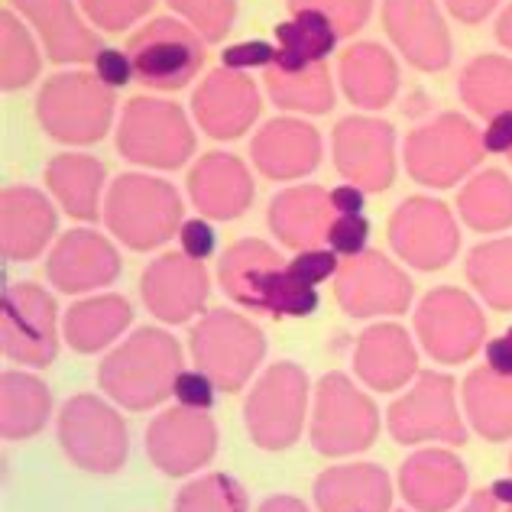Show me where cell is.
<instances>
[{
	"mask_svg": "<svg viewBox=\"0 0 512 512\" xmlns=\"http://www.w3.org/2000/svg\"><path fill=\"white\" fill-rule=\"evenodd\" d=\"M218 451V425L208 412L169 409L146 428V454L166 477H188Z\"/></svg>",
	"mask_w": 512,
	"mask_h": 512,
	"instance_id": "ac0fdd59",
	"label": "cell"
},
{
	"mask_svg": "<svg viewBox=\"0 0 512 512\" xmlns=\"http://www.w3.org/2000/svg\"><path fill=\"white\" fill-rule=\"evenodd\" d=\"M389 435L399 444L448 441L464 444L467 428L454 406V380L444 373H419L406 396L389 406Z\"/></svg>",
	"mask_w": 512,
	"mask_h": 512,
	"instance_id": "5bb4252c",
	"label": "cell"
},
{
	"mask_svg": "<svg viewBox=\"0 0 512 512\" xmlns=\"http://www.w3.org/2000/svg\"><path fill=\"white\" fill-rule=\"evenodd\" d=\"M334 166L363 192H386L396 179V130L386 120L344 117L331 133Z\"/></svg>",
	"mask_w": 512,
	"mask_h": 512,
	"instance_id": "e0dca14e",
	"label": "cell"
},
{
	"mask_svg": "<svg viewBox=\"0 0 512 512\" xmlns=\"http://www.w3.org/2000/svg\"><path fill=\"white\" fill-rule=\"evenodd\" d=\"M457 211H461L464 224L480 234L512 227V182L506 179V172L487 169L474 175L457 198Z\"/></svg>",
	"mask_w": 512,
	"mask_h": 512,
	"instance_id": "8d00e7d4",
	"label": "cell"
},
{
	"mask_svg": "<svg viewBox=\"0 0 512 512\" xmlns=\"http://www.w3.org/2000/svg\"><path fill=\"white\" fill-rule=\"evenodd\" d=\"M13 7L36 26L49 62H94L104 49L98 33L88 30L85 20L75 13L72 0H13Z\"/></svg>",
	"mask_w": 512,
	"mask_h": 512,
	"instance_id": "83f0119b",
	"label": "cell"
},
{
	"mask_svg": "<svg viewBox=\"0 0 512 512\" xmlns=\"http://www.w3.org/2000/svg\"><path fill=\"white\" fill-rule=\"evenodd\" d=\"M464 409L487 441H506L512 435V376L490 367L474 370L464 380Z\"/></svg>",
	"mask_w": 512,
	"mask_h": 512,
	"instance_id": "d590c367",
	"label": "cell"
},
{
	"mask_svg": "<svg viewBox=\"0 0 512 512\" xmlns=\"http://www.w3.org/2000/svg\"><path fill=\"white\" fill-rule=\"evenodd\" d=\"M496 39L512 52V4L500 13V20H496Z\"/></svg>",
	"mask_w": 512,
	"mask_h": 512,
	"instance_id": "91938a15",
	"label": "cell"
},
{
	"mask_svg": "<svg viewBox=\"0 0 512 512\" xmlns=\"http://www.w3.org/2000/svg\"><path fill=\"white\" fill-rule=\"evenodd\" d=\"M334 295L350 318L399 315L412 302V279L380 250H363L341 263Z\"/></svg>",
	"mask_w": 512,
	"mask_h": 512,
	"instance_id": "2e32d148",
	"label": "cell"
},
{
	"mask_svg": "<svg viewBox=\"0 0 512 512\" xmlns=\"http://www.w3.org/2000/svg\"><path fill=\"white\" fill-rule=\"evenodd\" d=\"M46 185L62 211L75 221H98L104 163L85 153H59L46 166Z\"/></svg>",
	"mask_w": 512,
	"mask_h": 512,
	"instance_id": "d6a6232c",
	"label": "cell"
},
{
	"mask_svg": "<svg viewBox=\"0 0 512 512\" xmlns=\"http://www.w3.org/2000/svg\"><path fill=\"white\" fill-rule=\"evenodd\" d=\"M341 269V256L331 247H315V250H299L289 260V273L305 282V286H315L318 282H328L331 276H338Z\"/></svg>",
	"mask_w": 512,
	"mask_h": 512,
	"instance_id": "bcb514c9",
	"label": "cell"
},
{
	"mask_svg": "<svg viewBox=\"0 0 512 512\" xmlns=\"http://www.w3.org/2000/svg\"><path fill=\"white\" fill-rule=\"evenodd\" d=\"M175 512H247V493L234 477L205 474L179 490Z\"/></svg>",
	"mask_w": 512,
	"mask_h": 512,
	"instance_id": "b9f144b4",
	"label": "cell"
},
{
	"mask_svg": "<svg viewBox=\"0 0 512 512\" xmlns=\"http://www.w3.org/2000/svg\"><path fill=\"white\" fill-rule=\"evenodd\" d=\"M52 393L30 373L7 370L0 380V431L7 441H26L39 435L49 422Z\"/></svg>",
	"mask_w": 512,
	"mask_h": 512,
	"instance_id": "e575fe53",
	"label": "cell"
},
{
	"mask_svg": "<svg viewBox=\"0 0 512 512\" xmlns=\"http://www.w3.org/2000/svg\"><path fill=\"white\" fill-rule=\"evenodd\" d=\"M59 444L88 474H117L127 461V425L98 396H72L59 412Z\"/></svg>",
	"mask_w": 512,
	"mask_h": 512,
	"instance_id": "8fae6325",
	"label": "cell"
},
{
	"mask_svg": "<svg viewBox=\"0 0 512 512\" xmlns=\"http://www.w3.org/2000/svg\"><path fill=\"white\" fill-rule=\"evenodd\" d=\"M276 62V46L266 39H250V43L227 46L221 52V69L231 72H250V69H269Z\"/></svg>",
	"mask_w": 512,
	"mask_h": 512,
	"instance_id": "c3c4849f",
	"label": "cell"
},
{
	"mask_svg": "<svg viewBox=\"0 0 512 512\" xmlns=\"http://www.w3.org/2000/svg\"><path fill=\"white\" fill-rule=\"evenodd\" d=\"M444 4H448V10H451L461 23L474 26V23H480L483 17H490L493 7L500 4V0H444Z\"/></svg>",
	"mask_w": 512,
	"mask_h": 512,
	"instance_id": "db71d44e",
	"label": "cell"
},
{
	"mask_svg": "<svg viewBox=\"0 0 512 512\" xmlns=\"http://www.w3.org/2000/svg\"><path fill=\"white\" fill-rule=\"evenodd\" d=\"M0 347L26 367H49L59 354V305L33 282H13L0 299Z\"/></svg>",
	"mask_w": 512,
	"mask_h": 512,
	"instance_id": "7c38bea8",
	"label": "cell"
},
{
	"mask_svg": "<svg viewBox=\"0 0 512 512\" xmlns=\"http://www.w3.org/2000/svg\"><path fill=\"white\" fill-rule=\"evenodd\" d=\"M509 512H512V506H509Z\"/></svg>",
	"mask_w": 512,
	"mask_h": 512,
	"instance_id": "6125c7cd",
	"label": "cell"
},
{
	"mask_svg": "<svg viewBox=\"0 0 512 512\" xmlns=\"http://www.w3.org/2000/svg\"><path fill=\"white\" fill-rule=\"evenodd\" d=\"M354 373L376 393H393L419 373V354L399 325H373L357 341Z\"/></svg>",
	"mask_w": 512,
	"mask_h": 512,
	"instance_id": "f1b7e54d",
	"label": "cell"
},
{
	"mask_svg": "<svg viewBox=\"0 0 512 512\" xmlns=\"http://www.w3.org/2000/svg\"><path fill=\"white\" fill-rule=\"evenodd\" d=\"M117 94L91 72L52 75L36 94V117L52 140L91 146L107 137L114 124Z\"/></svg>",
	"mask_w": 512,
	"mask_h": 512,
	"instance_id": "277c9868",
	"label": "cell"
},
{
	"mask_svg": "<svg viewBox=\"0 0 512 512\" xmlns=\"http://www.w3.org/2000/svg\"><path fill=\"white\" fill-rule=\"evenodd\" d=\"M263 101L260 91L247 75L218 69L211 72L205 82L192 94V114L198 127L208 133L211 140H237L253 127L260 117Z\"/></svg>",
	"mask_w": 512,
	"mask_h": 512,
	"instance_id": "44dd1931",
	"label": "cell"
},
{
	"mask_svg": "<svg viewBox=\"0 0 512 512\" xmlns=\"http://www.w3.org/2000/svg\"><path fill=\"white\" fill-rule=\"evenodd\" d=\"M179 244H182L185 256H192V260L205 263L208 256H214V250H218V234H214V227H211L208 218H192V221L182 224Z\"/></svg>",
	"mask_w": 512,
	"mask_h": 512,
	"instance_id": "f907efd6",
	"label": "cell"
},
{
	"mask_svg": "<svg viewBox=\"0 0 512 512\" xmlns=\"http://www.w3.org/2000/svg\"><path fill=\"white\" fill-rule=\"evenodd\" d=\"M221 289L227 299L273 318H305L318 308V289L305 286L266 240L244 237L227 247L218 266Z\"/></svg>",
	"mask_w": 512,
	"mask_h": 512,
	"instance_id": "6da1fadb",
	"label": "cell"
},
{
	"mask_svg": "<svg viewBox=\"0 0 512 512\" xmlns=\"http://www.w3.org/2000/svg\"><path fill=\"white\" fill-rule=\"evenodd\" d=\"M487 367L496 370L500 376H512V328L503 338H493L487 344Z\"/></svg>",
	"mask_w": 512,
	"mask_h": 512,
	"instance_id": "9f6ffc18",
	"label": "cell"
},
{
	"mask_svg": "<svg viewBox=\"0 0 512 512\" xmlns=\"http://www.w3.org/2000/svg\"><path fill=\"white\" fill-rule=\"evenodd\" d=\"M389 244L415 269H444L457 247L461 231L451 208L435 198H406L389 218Z\"/></svg>",
	"mask_w": 512,
	"mask_h": 512,
	"instance_id": "9a60e30c",
	"label": "cell"
},
{
	"mask_svg": "<svg viewBox=\"0 0 512 512\" xmlns=\"http://www.w3.org/2000/svg\"><path fill=\"white\" fill-rule=\"evenodd\" d=\"M370 240V221L363 214H338L328 231V247L338 256H360Z\"/></svg>",
	"mask_w": 512,
	"mask_h": 512,
	"instance_id": "7dc6e473",
	"label": "cell"
},
{
	"mask_svg": "<svg viewBox=\"0 0 512 512\" xmlns=\"http://www.w3.org/2000/svg\"><path fill=\"white\" fill-rule=\"evenodd\" d=\"M464 269L483 302L500 312H512V237L474 247Z\"/></svg>",
	"mask_w": 512,
	"mask_h": 512,
	"instance_id": "f35d334b",
	"label": "cell"
},
{
	"mask_svg": "<svg viewBox=\"0 0 512 512\" xmlns=\"http://www.w3.org/2000/svg\"><path fill=\"white\" fill-rule=\"evenodd\" d=\"M341 88L354 104L380 111L399 91V65L380 43H357L341 52Z\"/></svg>",
	"mask_w": 512,
	"mask_h": 512,
	"instance_id": "1f68e13d",
	"label": "cell"
},
{
	"mask_svg": "<svg viewBox=\"0 0 512 512\" xmlns=\"http://www.w3.org/2000/svg\"><path fill=\"white\" fill-rule=\"evenodd\" d=\"M393 483L376 464H338L315 480L318 512H389Z\"/></svg>",
	"mask_w": 512,
	"mask_h": 512,
	"instance_id": "4dcf8cb0",
	"label": "cell"
},
{
	"mask_svg": "<svg viewBox=\"0 0 512 512\" xmlns=\"http://www.w3.org/2000/svg\"><path fill=\"white\" fill-rule=\"evenodd\" d=\"M59 231L52 201L30 185H7L0 195V247L7 260L30 263Z\"/></svg>",
	"mask_w": 512,
	"mask_h": 512,
	"instance_id": "cb8c5ba5",
	"label": "cell"
},
{
	"mask_svg": "<svg viewBox=\"0 0 512 512\" xmlns=\"http://www.w3.org/2000/svg\"><path fill=\"white\" fill-rule=\"evenodd\" d=\"M483 150H487V156L512 153V114H500L487 120V127H483Z\"/></svg>",
	"mask_w": 512,
	"mask_h": 512,
	"instance_id": "f5cc1de1",
	"label": "cell"
},
{
	"mask_svg": "<svg viewBox=\"0 0 512 512\" xmlns=\"http://www.w3.org/2000/svg\"><path fill=\"white\" fill-rule=\"evenodd\" d=\"M192 357L201 373H208L224 393H240L260 367L266 354L263 331L250 325V318L214 308L192 328Z\"/></svg>",
	"mask_w": 512,
	"mask_h": 512,
	"instance_id": "8992f818",
	"label": "cell"
},
{
	"mask_svg": "<svg viewBox=\"0 0 512 512\" xmlns=\"http://www.w3.org/2000/svg\"><path fill=\"white\" fill-rule=\"evenodd\" d=\"M490 493L496 496V503H509L512 506V480H496Z\"/></svg>",
	"mask_w": 512,
	"mask_h": 512,
	"instance_id": "94428289",
	"label": "cell"
},
{
	"mask_svg": "<svg viewBox=\"0 0 512 512\" xmlns=\"http://www.w3.org/2000/svg\"><path fill=\"white\" fill-rule=\"evenodd\" d=\"M117 153L143 169H179L195 153V130L179 104L130 98L120 114Z\"/></svg>",
	"mask_w": 512,
	"mask_h": 512,
	"instance_id": "5b68a950",
	"label": "cell"
},
{
	"mask_svg": "<svg viewBox=\"0 0 512 512\" xmlns=\"http://www.w3.org/2000/svg\"><path fill=\"white\" fill-rule=\"evenodd\" d=\"M182 373V347L163 328H140L111 350L101 367L98 383L117 406L130 412L156 409L175 393Z\"/></svg>",
	"mask_w": 512,
	"mask_h": 512,
	"instance_id": "7a4b0ae2",
	"label": "cell"
},
{
	"mask_svg": "<svg viewBox=\"0 0 512 512\" xmlns=\"http://www.w3.org/2000/svg\"><path fill=\"white\" fill-rule=\"evenodd\" d=\"M166 4L172 13L185 17L205 43H221L237 17V0H166Z\"/></svg>",
	"mask_w": 512,
	"mask_h": 512,
	"instance_id": "7bdbcfd3",
	"label": "cell"
},
{
	"mask_svg": "<svg viewBox=\"0 0 512 512\" xmlns=\"http://www.w3.org/2000/svg\"><path fill=\"white\" fill-rule=\"evenodd\" d=\"M509 159H512V153H509Z\"/></svg>",
	"mask_w": 512,
	"mask_h": 512,
	"instance_id": "be15d7a7",
	"label": "cell"
},
{
	"mask_svg": "<svg viewBox=\"0 0 512 512\" xmlns=\"http://www.w3.org/2000/svg\"><path fill=\"white\" fill-rule=\"evenodd\" d=\"M389 39L419 72H441L451 65V33L435 0H383Z\"/></svg>",
	"mask_w": 512,
	"mask_h": 512,
	"instance_id": "ffe728a7",
	"label": "cell"
},
{
	"mask_svg": "<svg viewBox=\"0 0 512 512\" xmlns=\"http://www.w3.org/2000/svg\"><path fill=\"white\" fill-rule=\"evenodd\" d=\"M276 107L299 114H328L334 107V85L325 62H305L276 46V62L263 75Z\"/></svg>",
	"mask_w": 512,
	"mask_h": 512,
	"instance_id": "f546056e",
	"label": "cell"
},
{
	"mask_svg": "<svg viewBox=\"0 0 512 512\" xmlns=\"http://www.w3.org/2000/svg\"><path fill=\"white\" fill-rule=\"evenodd\" d=\"M182 198L166 179L127 172L114 179L104 198V224L130 250L163 247L182 231Z\"/></svg>",
	"mask_w": 512,
	"mask_h": 512,
	"instance_id": "3957f363",
	"label": "cell"
},
{
	"mask_svg": "<svg viewBox=\"0 0 512 512\" xmlns=\"http://www.w3.org/2000/svg\"><path fill=\"white\" fill-rule=\"evenodd\" d=\"M256 512H308V506L295 496H269Z\"/></svg>",
	"mask_w": 512,
	"mask_h": 512,
	"instance_id": "6f0895ef",
	"label": "cell"
},
{
	"mask_svg": "<svg viewBox=\"0 0 512 512\" xmlns=\"http://www.w3.org/2000/svg\"><path fill=\"white\" fill-rule=\"evenodd\" d=\"M415 334L435 360L464 363L480 350L487 318L467 292L444 286L428 292L415 308Z\"/></svg>",
	"mask_w": 512,
	"mask_h": 512,
	"instance_id": "4fadbf2b",
	"label": "cell"
},
{
	"mask_svg": "<svg viewBox=\"0 0 512 512\" xmlns=\"http://www.w3.org/2000/svg\"><path fill=\"white\" fill-rule=\"evenodd\" d=\"M467 467L451 451H419L399 470V493L415 512H448L467 496Z\"/></svg>",
	"mask_w": 512,
	"mask_h": 512,
	"instance_id": "4316f807",
	"label": "cell"
},
{
	"mask_svg": "<svg viewBox=\"0 0 512 512\" xmlns=\"http://www.w3.org/2000/svg\"><path fill=\"white\" fill-rule=\"evenodd\" d=\"M188 195L208 221H234L253 201L250 169L234 153H205L188 169Z\"/></svg>",
	"mask_w": 512,
	"mask_h": 512,
	"instance_id": "d4e9b609",
	"label": "cell"
},
{
	"mask_svg": "<svg viewBox=\"0 0 512 512\" xmlns=\"http://www.w3.org/2000/svg\"><path fill=\"white\" fill-rule=\"evenodd\" d=\"M127 56L133 62L137 82L153 91H179L201 72L208 52L205 39L188 23L159 17L130 36Z\"/></svg>",
	"mask_w": 512,
	"mask_h": 512,
	"instance_id": "30bf717a",
	"label": "cell"
},
{
	"mask_svg": "<svg viewBox=\"0 0 512 512\" xmlns=\"http://www.w3.org/2000/svg\"><path fill=\"white\" fill-rule=\"evenodd\" d=\"M214 380L208 373L201 370H182L179 380H175V399L182 402L185 409H198V412H208L214 406Z\"/></svg>",
	"mask_w": 512,
	"mask_h": 512,
	"instance_id": "681fc988",
	"label": "cell"
},
{
	"mask_svg": "<svg viewBox=\"0 0 512 512\" xmlns=\"http://www.w3.org/2000/svg\"><path fill=\"white\" fill-rule=\"evenodd\" d=\"M461 98L487 120L512 114V62L503 56H477L461 72Z\"/></svg>",
	"mask_w": 512,
	"mask_h": 512,
	"instance_id": "74e56055",
	"label": "cell"
},
{
	"mask_svg": "<svg viewBox=\"0 0 512 512\" xmlns=\"http://www.w3.org/2000/svg\"><path fill=\"white\" fill-rule=\"evenodd\" d=\"M464 512H496V496L490 490H480L470 496V503L464 506Z\"/></svg>",
	"mask_w": 512,
	"mask_h": 512,
	"instance_id": "680465c9",
	"label": "cell"
},
{
	"mask_svg": "<svg viewBox=\"0 0 512 512\" xmlns=\"http://www.w3.org/2000/svg\"><path fill=\"white\" fill-rule=\"evenodd\" d=\"M0 46H4V52H0L4 56V62H0V85H4V91H20L33 85L43 62H39V49L13 10L0 13Z\"/></svg>",
	"mask_w": 512,
	"mask_h": 512,
	"instance_id": "60d3db41",
	"label": "cell"
},
{
	"mask_svg": "<svg viewBox=\"0 0 512 512\" xmlns=\"http://www.w3.org/2000/svg\"><path fill=\"white\" fill-rule=\"evenodd\" d=\"M211 276L205 263L185 253H163L143 269L140 295L146 308L166 325H185L208 302Z\"/></svg>",
	"mask_w": 512,
	"mask_h": 512,
	"instance_id": "d6986e66",
	"label": "cell"
},
{
	"mask_svg": "<svg viewBox=\"0 0 512 512\" xmlns=\"http://www.w3.org/2000/svg\"><path fill=\"white\" fill-rule=\"evenodd\" d=\"M483 156V133L461 114H438L406 137V169L428 188L457 185Z\"/></svg>",
	"mask_w": 512,
	"mask_h": 512,
	"instance_id": "ba28073f",
	"label": "cell"
},
{
	"mask_svg": "<svg viewBox=\"0 0 512 512\" xmlns=\"http://www.w3.org/2000/svg\"><path fill=\"white\" fill-rule=\"evenodd\" d=\"M331 205L338 214H363V205H367V192L357 185H338V188H331Z\"/></svg>",
	"mask_w": 512,
	"mask_h": 512,
	"instance_id": "11a10c76",
	"label": "cell"
},
{
	"mask_svg": "<svg viewBox=\"0 0 512 512\" xmlns=\"http://www.w3.org/2000/svg\"><path fill=\"white\" fill-rule=\"evenodd\" d=\"M338 43L341 33L321 10H295L292 20L276 26V46L305 62H325Z\"/></svg>",
	"mask_w": 512,
	"mask_h": 512,
	"instance_id": "ab89813d",
	"label": "cell"
},
{
	"mask_svg": "<svg viewBox=\"0 0 512 512\" xmlns=\"http://www.w3.org/2000/svg\"><path fill=\"white\" fill-rule=\"evenodd\" d=\"M380 435V412L373 399L347 380L344 373H325L315 389V409L308 438L325 457H347L367 451Z\"/></svg>",
	"mask_w": 512,
	"mask_h": 512,
	"instance_id": "52a82bcc",
	"label": "cell"
},
{
	"mask_svg": "<svg viewBox=\"0 0 512 512\" xmlns=\"http://www.w3.org/2000/svg\"><path fill=\"white\" fill-rule=\"evenodd\" d=\"M85 17L107 33H124L153 10L156 0H78Z\"/></svg>",
	"mask_w": 512,
	"mask_h": 512,
	"instance_id": "f6af8a7d",
	"label": "cell"
},
{
	"mask_svg": "<svg viewBox=\"0 0 512 512\" xmlns=\"http://www.w3.org/2000/svg\"><path fill=\"white\" fill-rule=\"evenodd\" d=\"M308 406V376L302 367L273 363L244 402V425L250 441L263 451H286L302 438Z\"/></svg>",
	"mask_w": 512,
	"mask_h": 512,
	"instance_id": "9c48e42d",
	"label": "cell"
},
{
	"mask_svg": "<svg viewBox=\"0 0 512 512\" xmlns=\"http://www.w3.org/2000/svg\"><path fill=\"white\" fill-rule=\"evenodd\" d=\"M133 321V308L124 295H94L69 308L62 321V334L78 354H94V350L117 341L124 328Z\"/></svg>",
	"mask_w": 512,
	"mask_h": 512,
	"instance_id": "836d02e7",
	"label": "cell"
},
{
	"mask_svg": "<svg viewBox=\"0 0 512 512\" xmlns=\"http://www.w3.org/2000/svg\"><path fill=\"white\" fill-rule=\"evenodd\" d=\"M94 75L114 91L130 85V78H137L133 75V62L127 56V49H111V46H104L98 52V59H94Z\"/></svg>",
	"mask_w": 512,
	"mask_h": 512,
	"instance_id": "816d5d0a",
	"label": "cell"
},
{
	"mask_svg": "<svg viewBox=\"0 0 512 512\" xmlns=\"http://www.w3.org/2000/svg\"><path fill=\"white\" fill-rule=\"evenodd\" d=\"M289 10H321L334 23L341 39L360 33L373 13V0H286Z\"/></svg>",
	"mask_w": 512,
	"mask_h": 512,
	"instance_id": "ee69618b",
	"label": "cell"
},
{
	"mask_svg": "<svg viewBox=\"0 0 512 512\" xmlns=\"http://www.w3.org/2000/svg\"><path fill=\"white\" fill-rule=\"evenodd\" d=\"M250 159L266 179L289 182L315 172L321 163V133L295 117H276L256 130Z\"/></svg>",
	"mask_w": 512,
	"mask_h": 512,
	"instance_id": "603a6c76",
	"label": "cell"
},
{
	"mask_svg": "<svg viewBox=\"0 0 512 512\" xmlns=\"http://www.w3.org/2000/svg\"><path fill=\"white\" fill-rule=\"evenodd\" d=\"M338 211L331 205V192L318 185H295L269 201L266 221L276 240L289 250L328 247V231Z\"/></svg>",
	"mask_w": 512,
	"mask_h": 512,
	"instance_id": "484cf974",
	"label": "cell"
},
{
	"mask_svg": "<svg viewBox=\"0 0 512 512\" xmlns=\"http://www.w3.org/2000/svg\"><path fill=\"white\" fill-rule=\"evenodd\" d=\"M46 276L59 292L69 295L111 286L120 276V253L104 234L78 227L56 240L46 260Z\"/></svg>",
	"mask_w": 512,
	"mask_h": 512,
	"instance_id": "7402d4cb",
	"label": "cell"
}]
</instances>
